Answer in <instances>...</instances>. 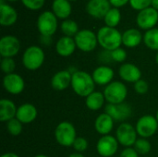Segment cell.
<instances>
[{"label": "cell", "instance_id": "cell-44", "mask_svg": "<svg viewBox=\"0 0 158 157\" xmlns=\"http://www.w3.org/2000/svg\"><path fill=\"white\" fill-rule=\"evenodd\" d=\"M156 63H157L158 65V52L157 54H156Z\"/></svg>", "mask_w": 158, "mask_h": 157}, {"label": "cell", "instance_id": "cell-27", "mask_svg": "<svg viewBox=\"0 0 158 157\" xmlns=\"http://www.w3.org/2000/svg\"><path fill=\"white\" fill-rule=\"evenodd\" d=\"M143 42L145 45L152 49V50H157L158 51V29L154 28L151 30H148L143 36Z\"/></svg>", "mask_w": 158, "mask_h": 157}, {"label": "cell", "instance_id": "cell-1", "mask_svg": "<svg viewBox=\"0 0 158 157\" xmlns=\"http://www.w3.org/2000/svg\"><path fill=\"white\" fill-rule=\"evenodd\" d=\"M95 82L93 76L85 71H75L72 73L71 87L73 91L81 97H87L94 91Z\"/></svg>", "mask_w": 158, "mask_h": 157}, {"label": "cell", "instance_id": "cell-25", "mask_svg": "<svg viewBox=\"0 0 158 157\" xmlns=\"http://www.w3.org/2000/svg\"><path fill=\"white\" fill-rule=\"evenodd\" d=\"M52 9L56 17L59 19H68L72 11V7L69 0H54Z\"/></svg>", "mask_w": 158, "mask_h": 157}, {"label": "cell", "instance_id": "cell-29", "mask_svg": "<svg viewBox=\"0 0 158 157\" xmlns=\"http://www.w3.org/2000/svg\"><path fill=\"white\" fill-rule=\"evenodd\" d=\"M61 31L68 37H75L76 34L80 31L78 24L71 19H66L61 23Z\"/></svg>", "mask_w": 158, "mask_h": 157}, {"label": "cell", "instance_id": "cell-2", "mask_svg": "<svg viewBox=\"0 0 158 157\" xmlns=\"http://www.w3.org/2000/svg\"><path fill=\"white\" fill-rule=\"evenodd\" d=\"M98 43L107 51H113L122 43V34L116 29L111 27H102L97 32Z\"/></svg>", "mask_w": 158, "mask_h": 157}, {"label": "cell", "instance_id": "cell-8", "mask_svg": "<svg viewBox=\"0 0 158 157\" xmlns=\"http://www.w3.org/2000/svg\"><path fill=\"white\" fill-rule=\"evenodd\" d=\"M137 131L130 123H122L117 130V140L118 142L126 147L134 145L137 141Z\"/></svg>", "mask_w": 158, "mask_h": 157}, {"label": "cell", "instance_id": "cell-22", "mask_svg": "<svg viewBox=\"0 0 158 157\" xmlns=\"http://www.w3.org/2000/svg\"><path fill=\"white\" fill-rule=\"evenodd\" d=\"M18 19V14L15 8L9 5L1 3L0 5V24L2 26H11Z\"/></svg>", "mask_w": 158, "mask_h": 157}, {"label": "cell", "instance_id": "cell-45", "mask_svg": "<svg viewBox=\"0 0 158 157\" xmlns=\"http://www.w3.org/2000/svg\"><path fill=\"white\" fill-rule=\"evenodd\" d=\"M156 120L158 121V111L156 112Z\"/></svg>", "mask_w": 158, "mask_h": 157}, {"label": "cell", "instance_id": "cell-11", "mask_svg": "<svg viewBox=\"0 0 158 157\" xmlns=\"http://www.w3.org/2000/svg\"><path fill=\"white\" fill-rule=\"evenodd\" d=\"M20 48L19 41L17 37L6 35L0 40V55L4 57H12L16 56Z\"/></svg>", "mask_w": 158, "mask_h": 157}, {"label": "cell", "instance_id": "cell-4", "mask_svg": "<svg viewBox=\"0 0 158 157\" xmlns=\"http://www.w3.org/2000/svg\"><path fill=\"white\" fill-rule=\"evenodd\" d=\"M128 94L127 87L124 83L119 81L110 82L104 91V95L106 100L109 104L118 105L124 103Z\"/></svg>", "mask_w": 158, "mask_h": 157}, {"label": "cell", "instance_id": "cell-43", "mask_svg": "<svg viewBox=\"0 0 158 157\" xmlns=\"http://www.w3.org/2000/svg\"><path fill=\"white\" fill-rule=\"evenodd\" d=\"M34 157H48V156H46V155H36V156H34Z\"/></svg>", "mask_w": 158, "mask_h": 157}, {"label": "cell", "instance_id": "cell-21", "mask_svg": "<svg viewBox=\"0 0 158 157\" xmlns=\"http://www.w3.org/2000/svg\"><path fill=\"white\" fill-rule=\"evenodd\" d=\"M113 126H114V120L106 113H103L100 116H98V118L94 122V128L96 131L103 136L108 135L112 130Z\"/></svg>", "mask_w": 158, "mask_h": 157}, {"label": "cell", "instance_id": "cell-36", "mask_svg": "<svg viewBox=\"0 0 158 157\" xmlns=\"http://www.w3.org/2000/svg\"><path fill=\"white\" fill-rule=\"evenodd\" d=\"M72 146L74 147V149H75L77 152L82 153V152H84V151L87 149V147H88V143H87V141H86L84 138L78 137V138H76V140H75V142H74V143H73Z\"/></svg>", "mask_w": 158, "mask_h": 157}, {"label": "cell", "instance_id": "cell-33", "mask_svg": "<svg viewBox=\"0 0 158 157\" xmlns=\"http://www.w3.org/2000/svg\"><path fill=\"white\" fill-rule=\"evenodd\" d=\"M152 1L153 0H130V5L133 9L142 11L150 7V6H152Z\"/></svg>", "mask_w": 158, "mask_h": 157}, {"label": "cell", "instance_id": "cell-40", "mask_svg": "<svg viewBox=\"0 0 158 157\" xmlns=\"http://www.w3.org/2000/svg\"><path fill=\"white\" fill-rule=\"evenodd\" d=\"M1 157H19L16 154H13V153H6V154H4Z\"/></svg>", "mask_w": 158, "mask_h": 157}, {"label": "cell", "instance_id": "cell-7", "mask_svg": "<svg viewBox=\"0 0 158 157\" xmlns=\"http://www.w3.org/2000/svg\"><path fill=\"white\" fill-rule=\"evenodd\" d=\"M76 46L83 52H91L95 49L98 40L97 35L90 30L80 31L75 38Z\"/></svg>", "mask_w": 158, "mask_h": 157}, {"label": "cell", "instance_id": "cell-15", "mask_svg": "<svg viewBox=\"0 0 158 157\" xmlns=\"http://www.w3.org/2000/svg\"><path fill=\"white\" fill-rule=\"evenodd\" d=\"M5 90L11 94H19L24 90V80L16 73L7 74L3 79Z\"/></svg>", "mask_w": 158, "mask_h": 157}, {"label": "cell", "instance_id": "cell-16", "mask_svg": "<svg viewBox=\"0 0 158 157\" xmlns=\"http://www.w3.org/2000/svg\"><path fill=\"white\" fill-rule=\"evenodd\" d=\"M120 78L128 82H136L139 80H141L142 72L139 69V68L133 64L126 63L123 64L118 70Z\"/></svg>", "mask_w": 158, "mask_h": 157}, {"label": "cell", "instance_id": "cell-32", "mask_svg": "<svg viewBox=\"0 0 158 157\" xmlns=\"http://www.w3.org/2000/svg\"><path fill=\"white\" fill-rule=\"evenodd\" d=\"M16 68V63L12 57H4L1 61V69L3 70L4 73L11 74L15 70Z\"/></svg>", "mask_w": 158, "mask_h": 157}, {"label": "cell", "instance_id": "cell-28", "mask_svg": "<svg viewBox=\"0 0 158 157\" xmlns=\"http://www.w3.org/2000/svg\"><path fill=\"white\" fill-rule=\"evenodd\" d=\"M104 19H105V22L107 27L115 28L116 26L118 25V23L120 22V19H121V14H120L119 9L117 7L111 8L107 12V14L106 15Z\"/></svg>", "mask_w": 158, "mask_h": 157}, {"label": "cell", "instance_id": "cell-6", "mask_svg": "<svg viewBox=\"0 0 158 157\" xmlns=\"http://www.w3.org/2000/svg\"><path fill=\"white\" fill-rule=\"evenodd\" d=\"M37 28L42 36L51 37L57 29V19L52 11L43 12L37 19Z\"/></svg>", "mask_w": 158, "mask_h": 157}, {"label": "cell", "instance_id": "cell-42", "mask_svg": "<svg viewBox=\"0 0 158 157\" xmlns=\"http://www.w3.org/2000/svg\"><path fill=\"white\" fill-rule=\"evenodd\" d=\"M69 157H84L81 154H79V153H76V154H72L70 155Z\"/></svg>", "mask_w": 158, "mask_h": 157}, {"label": "cell", "instance_id": "cell-39", "mask_svg": "<svg viewBox=\"0 0 158 157\" xmlns=\"http://www.w3.org/2000/svg\"><path fill=\"white\" fill-rule=\"evenodd\" d=\"M109 2L112 6L118 8V7L125 6L128 2H130V0H109Z\"/></svg>", "mask_w": 158, "mask_h": 157}, {"label": "cell", "instance_id": "cell-14", "mask_svg": "<svg viewBox=\"0 0 158 157\" xmlns=\"http://www.w3.org/2000/svg\"><path fill=\"white\" fill-rule=\"evenodd\" d=\"M106 113L109 115L114 121L122 122L129 118L131 115V108L127 104H108L106 106Z\"/></svg>", "mask_w": 158, "mask_h": 157}, {"label": "cell", "instance_id": "cell-24", "mask_svg": "<svg viewBox=\"0 0 158 157\" xmlns=\"http://www.w3.org/2000/svg\"><path fill=\"white\" fill-rule=\"evenodd\" d=\"M142 40L143 35L137 29H129L122 34V43L130 48L138 46Z\"/></svg>", "mask_w": 158, "mask_h": 157}, {"label": "cell", "instance_id": "cell-5", "mask_svg": "<svg viewBox=\"0 0 158 157\" xmlns=\"http://www.w3.org/2000/svg\"><path fill=\"white\" fill-rule=\"evenodd\" d=\"M55 137L56 142L62 146H72L76 140V130L74 126L67 121L61 122L57 125L55 130Z\"/></svg>", "mask_w": 158, "mask_h": 157}, {"label": "cell", "instance_id": "cell-46", "mask_svg": "<svg viewBox=\"0 0 158 157\" xmlns=\"http://www.w3.org/2000/svg\"><path fill=\"white\" fill-rule=\"evenodd\" d=\"M7 1H10V2H14V1H17V0H7Z\"/></svg>", "mask_w": 158, "mask_h": 157}, {"label": "cell", "instance_id": "cell-3", "mask_svg": "<svg viewBox=\"0 0 158 157\" xmlns=\"http://www.w3.org/2000/svg\"><path fill=\"white\" fill-rule=\"evenodd\" d=\"M44 61V53L39 46L32 45L28 47L22 56V63L29 70H36Z\"/></svg>", "mask_w": 158, "mask_h": 157}, {"label": "cell", "instance_id": "cell-23", "mask_svg": "<svg viewBox=\"0 0 158 157\" xmlns=\"http://www.w3.org/2000/svg\"><path fill=\"white\" fill-rule=\"evenodd\" d=\"M17 111L18 109L12 101L7 99H2L0 101V121L7 122L15 118Z\"/></svg>", "mask_w": 158, "mask_h": 157}, {"label": "cell", "instance_id": "cell-18", "mask_svg": "<svg viewBox=\"0 0 158 157\" xmlns=\"http://www.w3.org/2000/svg\"><path fill=\"white\" fill-rule=\"evenodd\" d=\"M93 79L98 85H108L114 78V70L106 66L96 68L93 72Z\"/></svg>", "mask_w": 158, "mask_h": 157}, {"label": "cell", "instance_id": "cell-17", "mask_svg": "<svg viewBox=\"0 0 158 157\" xmlns=\"http://www.w3.org/2000/svg\"><path fill=\"white\" fill-rule=\"evenodd\" d=\"M71 78L72 73H70L69 70L58 71L53 76L51 80V85L56 91H64L69 85H71Z\"/></svg>", "mask_w": 158, "mask_h": 157}, {"label": "cell", "instance_id": "cell-37", "mask_svg": "<svg viewBox=\"0 0 158 157\" xmlns=\"http://www.w3.org/2000/svg\"><path fill=\"white\" fill-rule=\"evenodd\" d=\"M134 90L140 94H144L148 92V84L144 80H139L134 83Z\"/></svg>", "mask_w": 158, "mask_h": 157}, {"label": "cell", "instance_id": "cell-12", "mask_svg": "<svg viewBox=\"0 0 158 157\" xmlns=\"http://www.w3.org/2000/svg\"><path fill=\"white\" fill-rule=\"evenodd\" d=\"M118 140L110 135L103 136L97 143L96 149L98 154L103 157L113 156L118 151Z\"/></svg>", "mask_w": 158, "mask_h": 157}, {"label": "cell", "instance_id": "cell-20", "mask_svg": "<svg viewBox=\"0 0 158 157\" xmlns=\"http://www.w3.org/2000/svg\"><path fill=\"white\" fill-rule=\"evenodd\" d=\"M76 47L77 46L74 39L64 36L57 41L56 44V51L61 56H69L74 53Z\"/></svg>", "mask_w": 158, "mask_h": 157}, {"label": "cell", "instance_id": "cell-41", "mask_svg": "<svg viewBox=\"0 0 158 157\" xmlns=\"http://www.w3.org/2000/svg\"><path fill=\"white\" fill-rule=\"evenodd\" d=\"M152 7L158 10V0H153L152 1Z\"/></svg>", "mask_w": 158, "mask_h": 157}, {"label": "cell", "instance_id": "cell-34", "mask_svg": "<svg viewBox=\"0 0 158 157\" xmlns=\"http://www.w3.org/2000/svg\"><path fill=\"white\" fill-rule=\"evenodd\" d=\"M110 57L116 62H123L127 57V53L122 48H117L113 51H110Z\"/></svg>", "mask_w": 158, "mask_h": 157}, {"label": "cell", "instance_id": "cell-30", "mask_svg": "<svg viewBox=\"0 0 158 157\" xmlns=\"http://www.w3.org/2000/svg\"><path fill=\"white\" fill-rule=\"evenodd\" d=\"M6 129L12 136H19L22 131V123L18 118H13L7 121Z\"/></svg>", "mask_w": 158, "mask_h": 157}, {"label": "cell", "instance_id": "cell-35", "mask_svg": "<svg viewBox=\"0 0 158 157\" xmlns=\"http://www.w3.org/2000/svg\"><path fill=\"white\" fill-rule=\"evenodd\" d=\"M22 4L31 10H38L43 7L45 0H21Z\"/></svg>", "mask_w": 158, "mask_h": 157}, {"label": "cell", "instance_id": "cell-38", "mask_svg": "<svg viewBox=\"0 0 158 157\" xmlns=\"http://www.w3.org/2000/svg\"><path fill=\"white\" fill-rule=\"evenodd\" d=\"M138 155H139V154H138L133 148L129 147V148L124 149V150L121 152L119 157H139Z\"/></svg>", "mask_w": 158, "mask_h": 157}, {"label": "cell", "instance_id": "cell-9", "mask_svg": "<svg viewBox=\"0 0 158 157\" xmlns=\"http://www.w3.org/2000/svg\"><path fill=\"white\" fill-rule=\"evenodd\" d=\"M158 129V121L153 116L142 117L136 124V131L143 138H149L153 136Z\"/></svg>", "mask_w": 158, "mask_h": 157}, {"label": "cell", "instance_id": "cell-10", "mask_svg": "<svg viewBox=\"0 0 158 157\" xmlns=\"http://www.w3.org/2000/svg\"><path fill=\"white\" fill-rule=\"evenodd\" d=\"M136 21L137 25L143 30L154 29L158 22V11L152 6L145 8L138 13Z\"/></svg>", "mask_w": 158, "mask_h": 157}, {"label": "cell", "instance_id": "cell-19", "mask_svg": "<svg viewBox=\"0 0 158 157\" xmlns=\"http://www.w3.org/2000/svg\"><path fill=\"white\" fill-rule=\"evenodd\" d=\"M37 117V109L31 104L21 105L17 111L16 118H18L22 124H28L32 122Z\"/></svg>", "mask_w": 158, "mask_h": 157}, {"label": "cell", "instance_id": "cell-47", "mask_svg": "<svg viewBox=\"0 0 158 157\" xmlns=\"http://www.w3.org/2000/svg\"><path fill=\"white\" fill-rule=\"evenodd\" d=\"M69 1H76V0H69Z\"/></svg>", "mask_w": 158, "mask_h": 157}, {"label": "cell", "instance_id": "cell-26", "mask_svg": "<svg viewBox=\"0 0 158 157\" xmlns=\"http://www.w3.org/2000/svg\"><path fill=\"white\" fill-rule=\"evenodd\" d=\"M105 99L106 98H105L104 93H102L100 92H94L89 96L86 97L85 104H86V106L90 110L96 111L103 107Z\"/></svg>", "mask_w": 158, "mask_h": 157}, {"label": "cell", "instance_id": "cell-13", "mask_svg": "<svg viewBox=\"0 0 158 157\" xmlns=\"http://www.w3.org/2000/svg\"><path fill=\"white\" fill-rule=\"evenodd\" d=\"M109 0H90L86 5L87 13L95 19H103L111 9Z\"/></svg>", "mask_w": 158, "mask_h": 157}, {"label": "cell", "instance_id": "cell-31", "mask_svg": "<svg viewBox=\"0 0 158 157\" xmlns=\"http://www.w3.org/2000/svg\"><path fill=\"white\" fill-rule=\"evenodd\" d=\"M134 150L139 155H146L151 151V143L144 138L138 139L134 143Z\"/></svg>", "mask_w": 158, "mask_h": 157}]
</instances>
